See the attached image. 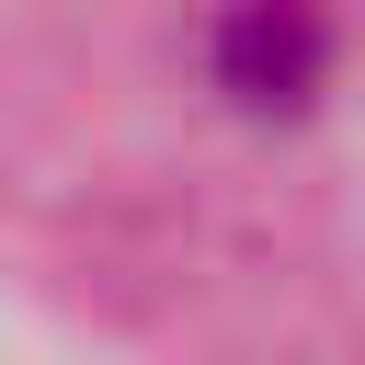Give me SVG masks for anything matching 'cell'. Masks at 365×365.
<instances>
[{"mask_svg": "<svg viewBox=\"0 0 365 365\" xmlns=\"http://www.w3.org/2000/svg\"><path fill=\"white\" fill-rule=\"evenodd\" d=\"M319 57H331L319 23H228V34H217V68H228L240 103H297V91L319 80Z\"/></svg>", "mask_w": 365, "mask_h": 365, "instance_id": "6da1fadb", "label": "cell"}]
</instances>
